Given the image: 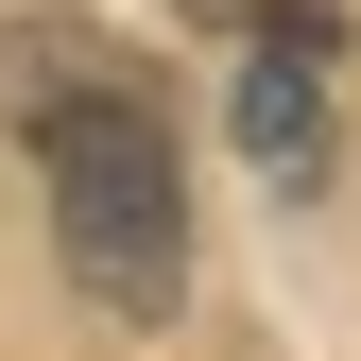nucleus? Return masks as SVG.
<instances>
[{"instance_id": "obj_1", "label": "nucleus", "mask_w": 361, "mask_h": 361, "mask_svg": "<svg viewBox=\"0 0 361 361\" xmlns=\"http://www.w3.org/2000/svg\"><path fill=\"white\" fill-rule=\"evenodd\" d=\"M0 121L52 155V241L69 276L155 327L190 293V190H172V86L104 35H0Z\"/></svg>"}, {"instance_id": "obj_2", "label": "nucleus", "mask_w": 361, "mask_h": 361, "mask_svg": "<svg viewBox=\"0 0 361 361\" xmlns=\"http://www.w3.org/2000/svg\"><path fill=\"white\" fill-rule=\"evenodd\" d=\"M241 155L258 172H327V18H276V0H258L241 18Z\"/></svg>"}, {"instance_id": "obj_3", "label": "nucleus", "mask_w": 361, "mask_h": 361, "mask_svg": "<svg viewBox=\"0 0 361 361\" xmlns=\"http://www.w3.org/2000/svg\"><path fill=\"white\" fill-rule=\"evenodd\" d=\"M172 18H207V35H241V18H258V0H172Z\"/></svg>"}]
</instances>
